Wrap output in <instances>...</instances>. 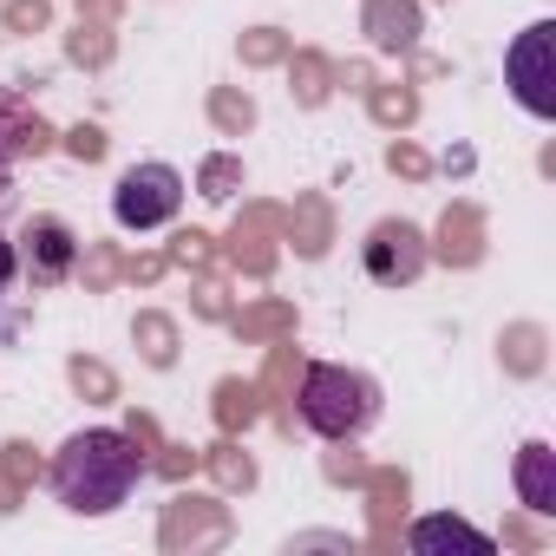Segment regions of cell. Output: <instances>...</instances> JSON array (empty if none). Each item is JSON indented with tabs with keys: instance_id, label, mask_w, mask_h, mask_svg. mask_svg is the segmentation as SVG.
I'll list each match as a JSON object with an SVG mask.
<instances>
[{
	"instance_id": "obj_1",
	"label": "cell",
	"mask_w": 556,
	"mask_h": 556,
	"mask_svg": "<svg viewBox=\"0 0 556 556\" xmlns=\"http://www.w3.org/2000/svg\"><path fill=\"white\" fill-rule=\"evenodd\" d=\"M138 478H144V452H138L125 432H112V426L73 432V439L60 445V458H53V491H60V504L79 510V517L118 510Z\"/></svg>"
},
{
	"instance_id": "obj_2",
	"label": "cell",
	"mask_w": 556,
	"mask_h": 556,
	"mask_svg": "<svg viewBox=\"0 0 556 556\" xmlns=\"http://www.w3.org/2000/svg\"><path fill=\"white\" fill-rule=\"evenodd\" d=\"M302 406V426L308 432H321V439H354L374 413H380V387L367 380V374H348V367H302V393H295Z\"/></svg>"
},
{
	"instance_id": "obj_3",
	"label": "cell",
	"mask_w": 556,
	"mask_h": 556,
	"mask_svg": "<svg viewBox=\"0 0 556 556\" xmlns=\"http://www.w3.org/2000/svg\"><path fill=\"white\" fill-rule=\"evenodd\" d=\"M504 79L530 118H556V27L549 21L517 34V47L504 53Z\"/></svg>"
},
{
	"instance_id": "obj_4",
	"label": "cell",
	"mask_w": 556,
	"mask_h": 556,
	"mask_svg": "<svg viewBox=\"0 0 556 556\" xmlns=\"http://www.w3.org/2000/svg\"><path fill=\"white\" fill-rule=\"evenodd\" d=\"M177 203H184V177L170 164H131L112 190V216L125 229H157L177 216Z\"/></svg>"
},
{
	"instance_id": "obj_5",
	"label": "cell",
	"mask_w": 556,
	"mask_h": 556,
	"mask_svg": "<svg viewBox=\"0 0 556 556\" xmlns=\"http://www.w3.org/2000/svg\"><path fill=\"white\" fill-rule=\"evenodd\" d=\"M361 262H367V275H374L380 289H406V282H419V268H426L432 255H426V236H419L406 216H387V223L367 229Z\"/></svg>"
},
{
	"instance_id": "obj_6",
	"label": "cell",
	"mask_w": 556,
	"mask_h": 556,
	"mask_svg": "<svg viewBox=\"0 0 556 556\" xmlns=\"http://www.w3.org/2000/svg\"><path fill=\"white\" fill-rule=\"evenodd\" d=\"M21 262L34 275V289H53V282H66L73 262H79V236L60 216H34L27 236H21Z\"/></svg>"
},
{
	"instance_id": "obj_7",
	"label": "cell",
	"mask_w": 556,
	"mask_h": 556,
	"mask_svg": "<svg viewBox=\"0 0 556 556\" xmlns=\"http://www.w3.org/2000/svg\"><path fill=\"white\" fill-rule=\"evenodd\" d=\"M361 34L374 40V53H413L426 21H419V0H367Z\"/></svg>"
},
{
	"instance_id": "obj_8",
	"label": "cell",
	"mask_w": 556,
	"mask_h": 556,
	"mask_svg": "<svg viewBox=\"0 0 556 556\" xmlns=\"http://www.w3.org/2000/svg\"><path fill=\"white\" fill-rule=\"evenodd\" d=\"M426 255H439L445 268H478L484 262V216H478V203H452L439 216V242H426Z\"/></svg>"
},
{
	"instance_id": "obj_9",
	"label": "cell",
	"mask_w": 556,
	"mask_h": 556,
	"mask_svg": "<svg viewBox=\"0 0 556 556\" xmlns=\"http://www.w3.org/2000/svg\"><path fill=\"white\" fill-rule=\"evenodd\" d=\"M229 536V510L210 504V497H170L164 510V549H197V543H223Z\"/></svg>"
},
{
	"instance_id": "obj_10",
	"label": "cell",
	"mask_w": 556,
	"mask_h": 556,
	"mask_svg": "<svg viewBox=\"0 0 556 556\" xmlns=\"http://www.w3.org/2000/svg\"><path fill=\"white\" fill-rule=\"evenodd\" d=\"M517 491H523V510H536V517L556 510V452L543 439H530L517 452Z\"/></svg>"
},
{
	"instance_id": "obj_11",
	"label": "cell",
	"mask_w": 556,
	"mask_h": 556,
	"mask_svg": "<svg viewBox=\"0 0 556 556\" xmlns=\"http://www.w3.org/2000/svg\"><path fill=\"white\" fill-rule=\"evenodd\" d=\"M275 229H282V216H275V210H249V216L236 223V236H229V262L249 268V275H268V262H275L268 236H275Z\"/></svg>"
},
{
	"instance_id": "obj_12",
	"label": "cell",
	"mask_w": 556,
	"mask_h": 556,
	"mask_svg": "<svg viewBox=\"0 0 556 556\" xmlns=\"http://www.w3.org/2000/svg\"><path fill=\"white\" fill-rule=\"evenodd\" d=\"M497 354H504V374L536 380V374H543V361H549V334H543L536 321H517V328H504Z\"/></svg>"
},
{
	"instance_id": "obj_13",
	"label": "cell",
	"mask_w": 556,
	"mask_h": 556,
	"mask_svg": "<svg viewBox=\"0 0 556 556\" xmlns=\"http://www.w3.org/2000/svg\"><path fill=\"white\" fill-rule=\"evenodd\" d=\"M413 549H471V556H484L491 536L471 530L465 517H419V523H413Z\"/></svg>"
},
{
	"instance_id": "obj_14",
	"label": "cell",
	"mask_w": 556,
	"mask_h": 556,
	"mask_svg": "<svg viewBox=\"0 0 556 556\" xmlns=\"http://www.w3.org/2000/svg\"><path fill=\"white\" fill-rule=\"evenodd\" d=\"M131 341H138V354H144V367H177V321H170V315L144 308V315L131 321Z\"/></svg>"
},
{
	"instance_id": "obj_15",
	"label": "cell",
	"mask_w": 556,
	"mask_h": 556,
	"mask_svg": "<svg viewBox=\"0 0 556 556\" xmlns=\"http://www.w3.org/2000/svg\"><path fill=\"white\" fill-rule=\"evenodd\" d=\"M289 79H295V86H289V92H295V105H308V112H315V105H328V92H334V66H328L321 53H308V47L289 60Z\"/></svg>"
},
{
	"instance_id": "obj_16",
	"label": "cell",
	"mask_w": 556,
	"mask_h": 556,
	"mask_svg": "<svg viewBox=\"0 0 556 556\" xmlns=\"http://www.w3.org/2000/svg\"><path fill=\"white\" fill-rule=\"evenodd\" d=\"M282 229H289V242H295L302 255H321V249L334 242V229H328V203H321V197H302L295 216H282Z\"/></svg>"
},
{
	"instance_id": "obj_17",
	"label": "cell",
	"mask_w": 556,
	"mask_h": 556,
	"mask_svg": "<svg viewBox=\"0 0 556 556\" xmlns=\"http://www.w3.org/2000/svg\"><path fill=\"white\" fill-rule=\"evenodd\" d=\"M249 419H262V387L255 380H216V426L236 432Z\"/></svg>"
},
{
	"instance_id": "obj_18",
	"label": "cell",
	"mask_w": 556,
	"mask_h": 556,
	"mask_svg": "<svg viewBox=\"0 0 556 556\" xmlns=\"http://www.w3.org/2000/svg\"><path fill=\"white\" fill-rule=\"evenodd\" d=\"M112 53H118V40H112L105 21H79V27L66 34V60H73V66H92V73H99V66H112Z\"/></svg>"
},
{
	"instance_id": "obj_19",
	"label": "cell",
	"mask_w": 556,
	"mask_h": 556,
	"mask_svg": "<svg viewBox=\"0 0 556 556\" xmlns=\"http://www.w3.org/2000/svg\"><path fill=\"white\" fill-rule=\"evenodd\" d=\"M367 112H374V125L406 131V125L419 118V92H413V86H367Z\"/></svg>"
},
{
	"instance_id": "obj_20",
	"label": "cell",
	"mask_w": 556,
	"mask_h": 556,
	"mask_svg": "<svg viewBox=\"0 0 556 556\" xmlns=\"http://www.w3.org/2000/svg\"><path fill=\"white\" fill-rule=\"evenodd\" d=\"M210 125H216L223 138H242V131L255 125V99H249L242 86H210Z\"/></svg>"
},
{
	"instance_id": "obj_21",
	"label": "cell",
	"mask_w": 556,
	"mask_h": 556,
	"mask_svg": "<svg viewBox=\"0 0 556 556\" xmlns=\"http://www.w3.org/2000/svg\"><path fill=\"white\" fill-rule=\"evenodd\" d=\"M229 321H236V334H242V341H262V334H295V308H289V302H249V308H236Z\"/></svg>"
},
{
	"instance_id": "obj_22",
	"label": "cell",
	"mask_w": 556,
	"mask_h": 556,
	"mask_svg": "<svg viewBox=\"0 0 556 556\" xmlns=\"http://www.w3.org/2000/svg\"><path fill=\"white\" fill-rule=\"evenodd\" d=\"M66 380H73L79 400H92V406H112V400H118V374H112L105 361H92V354H73V361H66Z\"/></svg>"
},
{
	"instance_id": "obj_23",
	"label": "cell",
	"mask_w": 556,
	"mask_h": 556,
	"mask_svg": "<svg viewBox=\"0 0 556 556\" xmlns=\"http://www.w3.org/2000/svg\"><path fill=\"white\" fill-rule=\"evenodd\" d=\"M203 465H210V478H216L223 491H249V484H255V458H249V452H236L229 439H216V445L203 452Z\"/></svg>"
},
{
	"instance_id": "obj_24",
	"label": "cell",
	"mask_w": 556,
	"mask_h": 556,
	"mask_svg": "<svg viewBox=\"0 0 556 556\" xmlns=\"http://www.w3.org/2000/svg\"><path fill=\"white\" fill-rule=\"evenodd\" d=\"M197 190H203L210 203H229V197L242 190V157H229V151L203 157V170H197Z\"/></svg>"
},
{
	"instance_id": "obj_25",
	"label": "cell",
	"mask_w": 556,
	"mask_h": 556,
	"mask_svg": "<svg viewBox=\"0 0 556 556\" xmlns=\"http://www.w3.org/2000/svg\"><path fill=\"white\" fill-rule=\"evenodd\" d=\"M236 53H242V66H282L289 60V34L282 27H249L236 40Z\"/></svg>"
},
{
	"instance_id": "obj_26",
	"label": "cell",
	"mask_w": 556,
	"mask_h": 556,
	"mask_svg": "<svg viewBox=\"0 0 556 556\" xmlns=\"http://www.w3.org/2000/svg\"><path fill=\"white\" fill-rule=\"evenodd\" d=\"M0 27L8 34H47L53 27V0H0Z\"/></svg>"
},
{
	"instance_id": "obj_27",
	"label": "cell",
	"mask_w": 556,
	"mask_h": 556,
	"mask_svg": "<svg viewBox=\"0 0 556 556\" xmlns=\"http://www.w3.org/2000/svg\"><path fill=\"white\" fill-rule=\"evenodd\" d=\"M387 170H393V177H413V184H419V177H432V157H426L419 144L393 138V144H387Z\"/></svg>"
},
{
	"instance_id": "obj_28",
	"label": "cell",
	"mask_w": 556,
	"mask_h": 556,
	"mask_svg": "<svg viewBox=\"0 0 556 556\" xmlns=\"http://www.w3.org/2000/svg\"><path fill=\"white\" fill-rule=\"evenodd\" d=\"M170 262H177V268H210V262H216V242H210L203 229H184V236L170 242Z\"/></svg>"
},
{
	"instance_id": "obj_29",
	"label": "cell",
	"mask_w": 556,
	"mask_h": 556,
	"mask_svg": "<svg viewBox=\"0 0 556 556\" xmlns=\"http://www.w3.org/2000/svg\"><path fill=\"white\" fill-rule=\"evenodd\" d=\"M0 471H8L14 484H34V478H40V458H34V445H27V439L0 445Z\"/></svg>"
},
{
	"instance_id": "obj_30",
	"label": "cell",
	"mask_w": 556,
	"mask_h": 556,
	"mask_svg": "<svg viewBox=\"0 0 556 556\" xmlns=\"http://www.w3.org/2000/svg\"><path fill=\"white\" fill-rule=\"evenodd\" d=\"M112 275H118L112 242H86V289H112Z\"/></svg>"
},
{
	"instance_id": "obj_31",
	"label": "cell",
	"mask_w": 556,
	"mask_h": 556,
	"mask_svg": "<svg viewBox=\"0 0 556 556\" xmlns=\"http://www.w3.org/2000/svg\"><path fill=\"white\" fill-rule=\"evenodd\" d=\"M295 367H302V361H295V348H275V354H268V374H262L255 387H262V393H289Z\"/></svg>"
},
{
	"instance_id": "obj_32",
	"label": "cell",
	"mask_w": 556,
	"mask_h": 556,
	"mask_svg": "<svg viewBox=\"0 0 556 556\" xmlns=\"http://www.w3.org/2000/svg\"><path fill=\"white\" fill-rule=\"evenodd\" d=\"M66 157L99 164V157H105V131H99V125H73V131H66Z\"/></svg>"
},
{
	"instance_id": "obj_33",
	"label": "cell",
	"mask_w": 556,
	"mask_h": 556,
	"mask_svg": "<svg viewBox=\"0 0 556 556\" xmlns=\"http://www.w3.org/2000/svg\"><path fill=\"white\" fill-rule=\"evenodd\" d=\"M144 465H157L164 478H184V471L203 465V452H190V445H157V458H144Z\"/></svg>"
},
{
	"instance_id": "obj_34",
	"label": "cell",
	"mask_w": 556,
	"mask_h": 556,
	"mask_svg": "<svg viewBox=\"0 0 556 556\" xmlns=\"http://www.w3.org/2000/svg\"><path fill=\"white\" fill-rule=\"evenodd\" d=\"M164 268H170V255H131V262H118V275H131V282H144V289L157 282Z\"/></svg>"
},
{
	"instance_id": "obj_35",
	"label": "cell",
	"mask_w": 556,
	"mask_h": 556,
	"mask_svg": "<svg viewBox=\"0 0 556 556\" xmlns=\"http://www.w3.org/2000/svg\"><path fill=\"white\" fill-rule=\"evenodd\" d=\"M197 315H203V321H229V295H223L216 282H197Z\"/></svg>"
},
{
	"instance_id": "obj_36",
	"label": "cell",
	"mask_w": 556,
	"mask_h": 556,
	"mask_svg": "<svg viewBox=\"0 0 556 556\" xmlns=\"http://www.w3.org/2000/svg\"><path fill=\"white\" fill-rule=\"evenodd\" d=\"M125 439H131L138 452H157V426H151V413H131V419H125Z\"/></svg>"
},
{
	"instance_id": "obj_37",
	"label": "cell",
	"mask_w": 556,
	"mask_h": 556,
	"mask_svg": "<svg viewBox=\"0 0 556 556\" xmlns=\"http://www.w3.org/2000/svg\"><path fill=\"white\" fill-rule=\"evenodd\" d=\"M334 86H348V92H367V86H374V66H367V60H354V66H334Z\"/></svg>"
},
{
	"instance_id": "obj_38",
	"label": "cell",
	"mask_w": 556,
	"mask_h": 556,
	"mask_svg": "<svg viewBox=\"0 0 556 556\" xmlns=\"http://www.w3.org/2000/svg\"><path fill=\"white\" fill-rule=\"evenodd\" d=\"M118 8H125V0H79V21H118Z\"/></svg>"
},
{
	"instance_id": "obj_39",
	"label": "cell",
	"mask_w": 556,
	"mask_h": 556,
	"mask_svg": "<svg viewBox=\"0 0 556 556\" xmlns=\"http://www.w3.org/2000/svg\"><path fill=\"white\" fill-rule=\"evenodd\" d=\"M328 478H354V484H361V478H367V465H361L354 452H348V458L334 452V458H328Z\"/></svg>"
},
{
	"instance_id": "obj_40",
	"label": "cell",
	"mask_w": 556,
	"mask_h": 556,
	"mask_svg": "<svg viewBox=\"0 0 556 556\" xmlns=\"http://www.w3.org/2000/svg\"><path fill=\"white\" fill-rule=\"evenodd\" d=\"M504 543H543V530H530V523H504Z\"/></svg>"
}]
</instances>
